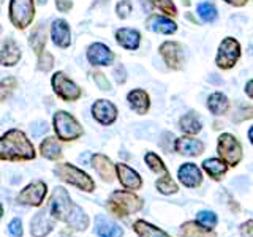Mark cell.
I'll use <instances>...</instances> for the list:
<instances>
[{
    "label": "cell",
    "instance_id": "53",
    "mask_svg": "<svg viewBox=\"0 0 253 237\" xmlns=\"http://www.w3.org/2000/svg\"><path fill=\"white\" fill-rule=\"evenodd\" d=\"M46 2H47V0H38V3H40V5H44Z\"/></svg>",
    "mask_w": 253,
    "mask_h": 237
},
{
    "label": "cell",
    "instance_id": "50",
    "mask_svg": "<svg viewBox=\"0 0 253 237\" xmlns=\"http://www.w3.org/2000/svg\"><path fill=\"white\" fill-rule=\"evenodd\" d=\"M247 136H249V141L252 142V146H253V125L249 128V131H247Z\"/></svg>",
    "mask_w": 253,
    "mask_h": 237
},
{
    "label": "cell",
    "instance_id": "16",
    "mask_svg": "<svg viewBox=\"0 0 253 237\" xmlns=\"http://www.w3.org/2000/svg\"><path fill=\"white\" fill-rule=\"evenodd\" d=\"M177 179L187 188H198L203 184V171L195 163H184L177 169Z\"/></svg>",
    "mask_w": 253,
    "mask_h": 237
},
{
    "label": "cell",
    "instance_id": "17",
    "mask_svg": "<svg viewBox=\"0 0 253 237\" xmlns=\"http://www.w3.org/2000/svg\"><path fill=\"white\" fill-rule=\"evenodd\" d=\"M116 41L117 44L126 51H136L141 46V32L131 27H121L116 30Z\"/></svg>",
    "mask_w": 253,
    "mask_h": 237
},
{
    "label": "cell",
    "instance_id": "23",
    "mask_svg": "<svg viewBox=\"0 0 253 237\" xmlns=\"http://www.w3.org/2000/svg\"><path fill=\"white\" fill-rule=\"evenodd\" d=\"M51 38L55 46L59 47H68L71 44V30L70 24L65 19H55L51 26Z\"/></svg>",
    "mask_w": 253,
    "mask_h": 237
},
{
    "label": "cell",
    "instance_id": "21",
    "mask_svg": "<svg viewBox=\"0 0 253 237\" xmlns=\"http://www.w3.org/2000/svg\"><path fill=\"white\" fill-rule=\"evenodd\" d=\"M90 163L93 166V169L98 172V176L105 182H113L116 177V164L109 160L106 155L103 154H93L90 158Z\"/></svg>",
    "mask_w": 253,
    "mask_h": 237
},
{
    "label": "cell",
    "instance_id": "29",
    "mask_svg": "<svg viewBox=\"0 0 253 237\" xmlns=\"http://www.w3.org/2000/svg\"><path fill=\"white\" fill-rule=\"evenodd\" d=\"M40 152H42V155L44 158H47V160H59V158L62 157V146H60V142L49 136V138H46L43 139V142L40 144Z\"/></svg>",
    "mask_w": 253,
    "mask_h": 237
},
{
    "label": "cell",
    "instance_id": "19",
    "mask_svg": "<svg viewBox=\"0 0 253 237\" xmlns=\"http://www.w3.org/2000/svg\"><path fill=\"white\" fill-rule=\"evenodd\" d=\"M21 60V47L11 38L0 41V65L13 67Z\"/></svg>",
    "mask_w": 253,
    "mask_h": 237
},
{
    "label": "cell",
    "instance_id": "27",
    "mask_svg": "<svg viewBox=\"0 0 253 237\" xmlns=\"http://www.w3.org/2000/svg\"><path fill=\"white\" fill-rule=\"evenodd\" d=\"M229 166L221 160V158H208L203 161V169L208 176L213 180L223 179V176L228 172Z\"/></svg>",
    "mask_w": 253,
    "mask_h": 237
},
{
    "label": "cell",
    "instance_id": "43",
    "mask_svg": "<svg viewBox=\"0 0 253 237\" xmlns=\"http://www.w3.org/2000/svg\"><path fill=\"white\" fill-rule=\"evenodd\" d=\"M8 231L13 237H22V223L19 218H13L8 225Z\"/></svg>",
    "mask_w": 253,
    "mask_h": 237
},
{
    "label": "cell",
    "instance_id": "36",
    "mask_svg": "<svg viewBox=\"0 0 253 237\" xmlns=\"http://www.w3.org/2000/svg\"><path fill=\"white\" fill-rule=\"evenodd\" d=\"M16 87H18V81L14 76H6L0 81V101H6L8 98L14 93Z\"/></svg>",
    "mask_w": 253,
    "mask_h": 237
},
{
    "label": "cell",
    "instance_id": "40",
    "mask_svg": "<svg viewBox=\"0 0 253 237\" xmlns=\"http://www.w3.org/2000/svg\"><path fill=\"white\" fill-rule=\"evenodd\" d=\"M52 67H54V55L49 51H43L42 54L38 55V65H37V68L40 71H44V73H46V71H51Z\"/></svg>",
    "mask_w": 253,
    "mask_h": 237
},
{
    "label": "cell",
    "instance_id": "12",
    "mask_svg": "<svg viewBox=\"0 0 253 237\" xmlns=\"http://www.w3.org/2000/svg\"><path fill=\"white\" fill-rule=\"evenodd\" d=\"M85 55L92 67H109L116 60V54L105 43H92Z\"/></svg>",
    "mask_w": 253,
    "mask_h": 237
},
{
    "label": "cell",
    "instance_id": "49",
    "mask_svg": "<svg viewBox=\"0 0 253 237\" xmlns=\"http://www.w3.org/2000/svg\"><path fill=\"white\" fill-rule=\"evenodd\" d=\"M244 93L247 95L250 100H253V78L249 79V81L245 82V85H244Z\"/></svg>",
    "mask_w": 253,
    "mask_h": 237
},
{
    "label": "cell",
    "instance_id": "52",
    "mask_svg": "<svg viewBox=\"0 0 253 237\" xmlns=\"http://www.w3.org/2000/svg\"><path fill=\"white\" fill-rule=\"evenodd\" d=\"M2 215H3V207H2V204H0V218H2Z\"/></svg>",
    "mask_w": 253,
    "mask_h": 237
},
{
    "label": "cell",
    "instance_id": "11",
    "mask_svg": "<svg viewBox=\"0 0 253 237\" xmlns=\"http://www.w3.org/2000/svg\"><path fill=\"white\" fill-rule=\"evenodd\" d=\"M146 29L158 35H174L179 30L177 22L162 13H150L146 19Z\"/></svg>",
    "mask_w": 253,
    "mask_h": 237
},
{
    "label": "cell",
    "instance_id": "37",
    "mask_svg": "<svg viewBox=\"0 0 253 237\" xmlns=\"http://www.w3.org/2000/svg\"><path fill=\"white\" fill-rule=\"evenodd\" d=\"M155 187L162 195H172V193H177V190H179L177 184L171 179V176L158 177V180L155 182Z\"/></svg>",
    "mask_w": 253,
    "mask_h": 237
},
{
    "label": "cell",
    "instance_id": "10",
    "mask_svg": "<svg viewBox=\"0 0 253 237\" xmlns=\"http://www.w3.org/2000/svg\"><path fill=\"white\" fill-rule=\"evenodd\" d=\"M73 207H75V204L71 202L67 190L62 187H55L54 193L51 196V215L55 220L65 221L67 223V220L70 217L71 210H73Z\"/></svg>",
    "mask_w": 253,
    "mask_h": 237
},
{
    "label": "cell",
    "instance_id": "51",
    "mask_svg": "<svg viewBox=\"0 0 253 237\" xmlns=\"http://www.w3.org/2000/svg\"><path fill=\"white\" fill-rule=\"evenodd\" d=\"M182 3H184L185 6H190V3H192V2H190V0H182Z\"/></svg>",
    "mask_w": 253,
    "mask_h": 237
},
{
    "label": "cell",
    "instance_id": "1",
    "mask_svg": "<svg viewBox=\"0 0 253 237\" xmlns=\"http://www.w3.org/2000/svg\"><path fill=\"white\" fill-rule=\"evenodd\" d=\"M35 149L21 130H8L0 136V160H34Z\"/></svg>",
    "mask_w": 253,
    "mask_h": 237
},
{
    "label": "cell",
    "instance_id": "6",
    "mask_svg": "<svg viewBox=\"0 0 253 237\" xmlns=\"http://www.w3.org/2000/svg\"><path fill=\"white\" fill-rule=\"evenodd\" d=\"M54 172H55V176L60 177L62 180H65L67 184L81 188L83 192H93L95 190V182L92 180L89 174H85L84 171L76 168V166H73L71 163H59L54 168Z\"/></svg>",
    "mask_w": 253,
    "mask_h": 237
},
{
    "label": "cell",
    "instance_id": "33",
    "mask_svg": "<svg viewBox=\"0 0 253 237\" xmlns=\"http://www.w3.org/2000/svg\"><path fill=\"white\" fill-rule=\"evenodd\" d=\"M144 161L149 166V169L152 172H155L158 177L169 176V171H168V168H166V164L163 163V160L155 152H147L144 155Z\"/></svg>",
    "mask_w": 253,
    "mask_h": 237
},
{
    "label": "cell",
    "instance_id": "5",
    "mask_svg": "<svg viewBox=\"0 0 253 237\" xmlns=\"http://www.w3.org/2000/svg\"><path fill=\"white\" fill-rule=\"evenodd\" d=\"M52 125L57 138L62 141H75L84 133L81 123L67 111H57L52 117Z\"/></svg>",
    "mask_w": 253,
    "mask_h": 237
},
{
    "label": "cell",
    "instance_id": "15",
    "mask_svg": "<svg viewBox=\"0 0 253 237\" xmlns=\"http://www.w3.org/2000/svg\"><path fill=\"white\" fill-rule=\"evenodd\" d=\"M46 193H47L46 184L42 180H37V182H32V184H29L26 188L22 190V192L19 193V196H18V201L21 204L40 205L43 202Z\"/></svg>",
    "mask_w": 253,
    "mask_h": 237
},
{
    "label": "cell",
    "instance_id": "3",
    "mask_svg": "<svg viewBox=\"0 0 253 237\" xmlns=\"http://www.w3.org/2000/svg\"><path fill=\"white\" fill-rule=\"evenodd\" d=\"M108 209L114 213L116 217H126L128 213H134L142 209V199L131 192H124L117 190L111 195L108 201Z\"/></svg>",
    "mask_w": 253,
    "mask_h": 237
},
{
    "label": "cell",
    "instance_id": "2",
    "mask_svg": "<svg viewBox=\"0 0 253 237\" xmlns=\"http://www.w3.org/2000/svg\"><path fill=\"white\" fill-rule=\"evenodd\" d=\"M241 57H242V46L239 43V40L234 37H225L218 43L213 63L221 71H231L239 63Z\"/></svg>",
    "mask_w": 253,
    "mask_h": 237
},
{
    "label": "cell",
    "instance_id": "20",
    "mask_svg": "<svg viewBox=\"0 0 253 237\" xmlns=\"http://www.w3.org/2000/svg\"><path fill=\"white\" fill-rule=\"evenodd\" d=\"M126 103L138 116H144L150 109V95L144 89H133L126 93Z\"/></svg>",
    "mask_w": 253,
    "mask_h": 237
},
{
    "label": "cell",
    "instance_id": "39",
    "mask_svg": "<svg viewBox=\"0 0 253 237\" xmlns=\"http://www.w3.org/2000/svg\"><path fill=\"white\" fill-rule=\"evenodd\" d=\"M252 118H253V105H241L234 111L233 122L241 123L245 120H252Z\"/></svg>",
    "mask_w": 253,
    "mask_h": 237
},
{
    "label": "cell",
    "instance_id": "42",
    "mask_svg": "<svg viewBox=\"0 0 253 237\" xmlns=\"http://www.w3.org/2000/svg\"><path fill=\"white\" fill-rule=\"evenodd\" d=\"M92 79L95 81V84L98 85V89L100 90H106V92H109L111 89H113V85H111V82H109V79L106 78V75L105 73H101V71H92Z\"/></svg>",
    "mask_w": 253,
    "mask_h": 237
},
{
    "label": "cell",
    "instance_id": "48",
    "mask_svg": "<svg viewBox=\"0 0 253 237\" xmlns=\"http://www.w3.org/2000/svg\"><path fill=\"white\" fill-rule=\"evenodd\" d=\"M139 3H141V8H142V11L144 13H152L154 11V3H152V0H139Z\"/></svg>",
    "mask_w": 253,
    "mask_h": 237
},
{
    "label": "cell",
    "instance_id": "47",
    "mask_svg": "<svg viewBox=\"0 0 253 237\" xmlns=\"http://www.w3.org/2000/svg\"><path fill=\"white\" fill-rule=\"evenodd\" d=\"M223 2L229 6H234V8H244L249 5L250 0H223Z\"/></svg>",
    "mask_w": 253,
    "mask_h": 237
},
{
    "label": "cell",
    "instance_id": "25",
    "mask_svg": "<svg viewBox=\"0 0 253 237\" xmlns=\"http://www.w3.org/2000/svg\"><path fill=\"white\" fill-rule=\"evenodd\" d=\"M179 130L188 136H196L203 130V122L196 111H188L179 118Z\"/></svg>",
    "mask_w": 253,
    "mask_h": 237
},
{
    "label": "cell",
    "instance_id": "35",
    "mask_svg": "<svg viewBox=\"0 0 253 237\" xmlns=\"http://www.w3.org/2000/svg\"><path fill=\"white\" fill-rule=\"evenodd\" d=\"M154 3V10L160 11L165 16H169V18H177V6L174 3V0H152Z\"/></svg>",
    "mask_w": 253,
    "mask_h": 237
},
{
    "label": "cell",
    "instance_id": "26",
    "mask_svg": "<svg viewBox=\"0 0 253 237\" xmlns=\"http://www.w3.org/2000/svg\"><path fill=\"white\" fill-rule=\"evenodd\" d=\"M95 231L100 237H122V228L105 217H97L95 220Z\"/></svg>",
    "mask_w": 253,
    "mask_h": 237
},
{
    "label": "cell",
    "instance_id": "7",
    "mask_svg": "<svg viewBox=\"0 0 253 237\" xmlns=\"http://www.w3.org/2000/svg\"><path fill=\"white\" fill-rule=\"evenodd\" d=\"M158 54L163 59L166 68L171 71H182L185 68V51L184 44L176 40H166L158 46Z\"/></svg>",
    "mask_w": 253,
    "mask_h": 237
},
{
    "label": "cell",
    "instance_id": "9",
    "mask_svg": "<svg viewBox=\"0 0 253 237\" xmlns=\"http://www.w3.org/2000/svg\"><path fill=\"white\" fill-rule=\"evenodd\" d=\"M51 84L54 92L65 101H76L83 95L79 85L75 81H71L63 71H55L54 76L51 78Z\"/></svg>",
    "mask_w": 253,
    "mask_h": 237
},
{
    "label": "cell",
    "instance_id": "8",
    "mask_svg": "<svg viewBox=\"0 0 253 237\" xmlns=\"http://www.w3.org/2000/svg\"><path fill=\"white\" fill-rule=\"evenodd\" d=\"M35 18L34 0H10V21L19 30L27 29Z\"/></svg>",
    "mask_w": 253,
    "mask_h": 237
},
{
    "label": "cell",
    "instance_id": "18",
    "mask_svg": "<svg viewBox=\"0 0 253 237\" xmlns=\"http://www.w3.org/2000/svg\"><path fill=\"white\" fill-rule=\"evenodd\" d=\"M116 174L119 177V182L125 187L126 190H139L142 187V179L139 174L130 168L128 164L125 163H117L116 164Z\"/></svg>",
    "mask_w": 253,
    "mask_h": 237
},
{
    "label": "cell",
    "instance_id": "24",
    "mask_svg": "<svg viewBox=\"0 0 253 237\" xmlns=\"http://www.w3.org/2000/svg\"><path fill=\"white\" fill-rule=\"evenodd\" d=\"M206 106L211 111L212 116H225L228 114L229 108H231V101L226 97L223 92H212L209 97H208V101H206Z\"/></svg>",
    "mask_w": 253,
    "mask_h": 237
},
{
    "label": "cell",
    "instance_id": "31",
    "mask_svg": "<svg viewBox=\"0 0 253 237\" xmlns=\"http://www.w3.org/2000/svg\"><path fill=\"white\" fill-rule=\"evenodd\" d=\"M133 229H134V233H136L139 237H171L169 234H166L165 231H162L160 228L150 225V223H147V221H144V220L134 221Z\"/></svg>",
    "mask_w": 253,
    "mask_h": 237
},
{
    "label": "cell",
    "instance_id": "38",
    "mask_svg": "<svg viewBox=\"0 0 253 237\" xmlns=\"http://www.w3.org/2000/svg\"><path fill=\"white\" fill-rule=\"evenodd\" d=\"M196 221L200 223L201 226H204L206 229H212L217 226V215L211 210H201L200 213L196 215Z\"/></svg>",
    "mask_w": 253,
    "mask_h": 237
},
{
    "label": "cell",
    "instance_id": "32",
    "mask_svg": "<svg viewBox=\"0 0 253 237\" xmlns=\"http://www.w3.org/2000/svg\"><path fill=\"white\" fill-rule=\"evenodd\" d=\"M67 225L73 229H78V231H84V229H87V226H89V217L85 215V212L79 207V205L75 204V207L67 220Z\"/></svg>",
    "mask_w": 253,
    "mask_h": 237
},
{
    "label": "cell",
    "instance_id": "22",
    "mask_svg": "<svg viewBox=\"0 0 253 237\" xmlns=\"http://www.w3.org/2000/svg\"><path fill=\"white\" fill-rule=\"evenodd\" d=\"M55 218L52 215H47V210L38 212L37 215L32 218L30 231L34 237H46L52 231Z\"/></svg>",
    "mask_w": 253,
    "mask_h": 237
},
{
    "label": "cell",
    "instance_id": "44",
    "mask_svg": "<svg viewBox=\"0 0 253 237\" xmlns=\"http://www.w3.org/2000/svg\"><path fill=\"white\" fill-rule=\"evenodd\" d=\"M114 78L117 84H125L126 81V70L125 67L122 65V63H117V67L114 68Z\"/></svg>",
    "mask_w": 253,
    "mask_h": 237
},
{
    "label": "cell",
    "instance_id": "41",
    "mask_svg": "<svg viewBox=\"0 0 253 237\" xmlns=\"http://www.w3.org/2000/svg\"><path fill=\"white\" fill-rule=\"evenodd\" d=\"M131 11H133L131 0H121V2H117V5H116V14H117L119 19L130 18Z\"/></svg>",
    "mask_w": 253,
    "mask_h": 237
},
{
    "label": "cell",
    "instance_id": "45",
    "mask_svg": "<svg viewBox=\"0 0 253 237\" xmlns=\"http://www.w3.org/2000/svg\"><path fill=\"white\" fill-rule=\"evenodd\" d=\"M239 233L242 237H253V220L244 221L239 228Z\"/></svg>",
    "mask_w": 253,
    "mask_h": 237
},
{
    "label": "cell",
    "instance_id": "13",
    "mask_svg": "<svg viewBox=\"0 0 253 237\" xmlns=\"http://www.w3.org/2000/svg\"><path fill=\"white\" fill-rule=\"evenodd\" d=\"M117 114H119L117 106L114 105L113 101H109V100L100 98V100H97L92 105V116H93V118L98 123L105 125V126L113 125L117 120Z\"/></svg>",
    "mask_w": 253,
    "mask_h": 237
},
{
    "label": "cell",
    "instance_id": "30",
    "mask_svg": "<svg viewBox=\"0 0 253 237\" xmlns=\"http://www.w3.org/2000/svg\"><path fill=\"white\" fill-rule=\"evenodd\" d=\"M46 38H47V34H46V29H44L43 24H38V26H35V29L32 30V34L29 37V44H30V47L34 49V52L37 55H40L44 51Z\"/></svg>",
    "mask_w": 253,
    "mask_h": 237
},
{
    "label": "cell",
    "instance_id": "34",
    "mask_svg": "<svg viewBox=\"0 0 253 237\" xmlns=\"http://www.w3.org/2000/svg\"><path fill=\"white\" fill-rule=\"evenodd\" d=\"M196 14L206 24H212L218 19V10L212 2H201L196 6Z\"/></svg>",
    "mask_w": 253,
    "mask_h": 237
},
{
    "label": "cell",
    "instance_id": "14",
    "mask_svg": "<svg viewBox=\"0 0 253 237\" xmlns=\"http://www.w3.org/2000/svg\"><path fill=\"white\" fill-rule=\"evenodd\" d=\"M204 142L201 139H198L195 136H188V134H184V136L177 138L174 141V150L179 155H185V157H200L204 152Z\"/></svg>",
    "mask_w": 253,
    "mask_h": 237
},
{
    "label": "cell",
    "instance_id": "28",
    "mask_svg": "<svg viewBox=\"0 0 253 237\" xmlns=\"http://www.w3.org/2000/svg\"><path fill=\"white\" fill-rule=\"evenodd\" d=\"M180 237H217L212 229H206L198 221H187L179 229Z\"/></svg>",
    "mask_w": 253,
    "mask_h": 237
},
{
    "label": "cell",
    "instance_id": "4",
    "mask_svg": "<svg viewBox=\"0 0 253 237\" xmlns=\"http://www.w3.org/2000/svg\"><path fill=\"white\" fill-rule=\"evenodd\" d=\"M217 154L228 166L236 168L242 161V144L234 134L231 133H221L217 139Z\"/></svg>",
    "mask_w": 253,
    "mask_h": 237
},
{
    "label": "cell",
    "instance_id": "46",
    "mask_svg": "<svg viewBox=\"0 0 253 237\" xmlns=\"http://www.w3.org/2000/svg\"><path fill=\"white\" fill-rule=\"evenodd\" d=\"M54 2H55V8L60 13H68L73 8V0H54Z\"/></svg>",
    "mask_w": 253,
    "mask_h": 237
}]
</instances>
